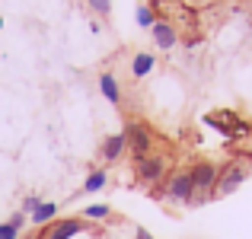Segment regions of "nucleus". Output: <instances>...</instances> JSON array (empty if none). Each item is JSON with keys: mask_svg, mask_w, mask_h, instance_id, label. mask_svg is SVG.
Segmentation results:
<instances>
[{"mask_svg": "<svg viewBox=\"0 0 252 239\" xmlns=\"http://www.w3.org/2000/svg\"><path fill=\"white\" fill-rule=\"evenodd\" d=\"M86 6H90L96 16H109L112 13V0H86Z\"/></svg>", "mask_w": 252, "mask_h": 239, "instance_id": "obj_15", "label": "nucleus"}, {"mask_svg": "<svg viewBox=\"0 0 252 239\" xmlns=\"http://www.w3.org/2000/svg\"><path fill=\"white\" fill-rule=\"evenodd\" d=\"M38 204H42V198H38V195H29V198L23 201V214H26V217H32V214L38 210Z\"/></svg>", "mask_w": 252, "mask_h": 239, "instance_id": "obj_16", "label": "nucleus"}, {"mask_svg": "<svg viewBox=\"0 0 252 239\" xmlns=\"http://www.w3.org/2000/svg\"><path fill=\"white\" fill-rule=\"evenodd\" d=\"M55 217H58V204L55 201H42L38 210L32 214V223H35V227H45V223H55Z\"/></svg>", "mask_w": 252, "mask_h": 239, "instance_id": "obj_11", "label": "nucleus"}, {"mask_svg": "<svg viewBox=\"0 0 252 239\" xmlns=\"http://www.w3.org/2000/svg\"><path fill=\"white\" fill-rule=\"evenodd\" d=\"M10 223H13V227L19 230V233H23V227H26V214H23V210H16V214L10 217Z\"/></svg>", "mask_w": 252, "mask_h": 239, "instance_id": "obj_18", "label": "nucleus"}, {"mask_svg": "<svg viewBox=\"0 0 252 239\" xmlns=\"http://www.w3.org/2000/svg\"><path fill=\"white\" fill-rule=\"evenodd\" d=\"M134 19H137V26H141V29H154V23H157V10L150 3H141L134 10Z\"/></svg>", "mask_w": 252, "mask_h": 239, "instance_id": "obj_13", "label": "nucleus"}, {"mask_svg": "<svg viewBox=\"0 0 252 239\" xmlns=\"http://www.w3.org/2000/svg\"><path fill=\"white\" fill-rule=\"evenodd\" d=\"M109 217H112L109 204H90V208H83V220H109Z\"/></svg>", "mask_w": 252, "mask_h": 239, "instance_id": "obj_14", "label": "nucleus"}, {"mask_svg": "<svg viewBox=\"0 0 252 239\" xmlns=\"http://www.w3.org/2000/svg\"><path fill=\"white\" fill-rule=\"evenodd\" d=\"M125 134H128V153L134 159L154 153V131H150L144 121H128L125 124Z\"/></svg>", "mask_w": 252, "mask_h": 239, "instance_id": "obj_5", "label": "nucleus"}, {"mask_svg": "<svg viewBox=\"0 0 252 239\" xmlns=\"http://www.w3.org/2000/svg\"><path fill=\"white\" fill-rule=\"evenodd\" d=\"M157 67V58L150 55V51H137L134 58H131V77L134 80H144L147 74H154Z\"/></svg>", "mask_w": 252, "mask_h": 239, "instance_id": "obj_9", "label": "nucleus"}, {"mask_svg": "<svg viewBox=\"0 0 252 239\" xmlns=\"http://www.w3.org/2000/svg\"><path fill=\"white\" fill-rule=\"evenodd\" d=\"M150 38H154V45L160 51H172L179 45V29L169 23V19H157L154 29H150Z\"/></svg>", "mask_w": 252, "mask_h": 239, "instance_id": "obj_6", "label": "nucleus"}, {"mask_svg": "<svg viewBox=\"0 0 252 239\" xmlns=\"http://www.w3.org/2000/svg\"><path fill=\"white\" fill-rule=\"evenodd\" d=\"M249 179V166L243 159H230V163L220 166V176H217V188H214V198H227L240 188L243 182Z\"/></svg>", "mask_w": 252, "mask_h": 239, "instance_id": "obj_4", "label": "nucleus"}, {"mask_svg": "<svg viewBox=\"0 0 252 239\" xmlns=\"http://www.w3.org/2000/svg\"><path fill=\"white\" fill-rule=\"evenodd\" d=\"M86 230V220L80 217H67V220H55L48 230H45V239H70L77 233H83Z\"/></svg>", "mask_w": 252, "mask_h": 239, "instance_id": "obj_8", "label": "nucleus"}, {"mask_svg": "<svg viewBox=\"0 0 252 239\" xmlns=\"http://www.w3.org/2000/svg\"><path fill=\"white\" fill-rule=\"evenodd\" d=\"M134 239H154V236H150V233H147V230H144V227H137V233H134Z\"/></svg>", "mask_w": 252, "mask_h": 239, "instance_id": "obj_19", "label": "nucleus"}, {"mask_svg": "<svg viewBox=\"0 0 252 239\" xmlns=\"http://www.w3.org/2000/svg\"><path fill=\"white\" fill-rule=\"evenodd\" d=\"M191 195H195L191 166H179L160 185H154V198L157 201H166V204H191Z\"/></svg>", "mask_w": 252, "mask_h": 239, "instance_id": "obj_1", "label": "nucleus"}, {"mask_svg": "<svg viewBox=\"0 0 252 239\" xmlns=\"http://www.w3.org/2000/svg\"><path fill=\"white\" fill-rule=\"evenodd\" d=\"M125 153H128V134H125V131L109 134V137L102 141V147H99V156H102L105 163H118Z\"/></svg>", "mask_w": 252, "mask_h": 239, "instance_id": "obj_7", "label": "nucleus"}, {"mask_svg": "<svg viewBox=\"0 0 252 239\" xmlns=\"http://www.w3.org/2000/svg\"><path fill=\"white\" fill-rule=\"evenodd\" d=\"M166 176H169V156L166 153H147V156L134 159V179H137V185L154 188V185H160Z\"/></svg>", "mask_w": 252, "mask_h": 239, "instance_id": "obj_3", "label": "nucleus"}, {"mask_svg": "<svg viewBox=\"0 0 252 239\" xmlns=\"http://www.w3.org/2000/svg\"><path fill=\"white\" fill-rule=\"evenodd\" d=\"M105 182H109V172L105 169H93L90 176H86V182H83V191L86 195H96V191L105 188Z\"/></svg>", "mask_w": 252, "mask_h": 239, "instance_id": "obj_12", "label": "nucleus"}, {"mask_svg": "<svg viewBox=\"0 0 252 239\" xmlns=\"http://www.w3.org/2000/svg\"><path fill=\"white\" fill-rule=\"evenodd\" d=\"M189 6H204V3H214V0H185Z\"/></svg>", "mask_w": 252, "mask_h": 239, "instance_id": "obj_20", "label": "nucleus"}, {"mask_svg": "<svg viewBox=\"0 0 252 239\" xmlns=\"http://www.w3.org/2000/svg\"><path fill=\"white\" fill-rule=\"evenodd\" d=\"M0 239H19V230L13 227L10 220H6V223H0Z\"/></svg>", "mask_w": 252, "mask_h": 239, "instance_id": "obj_17", "label": "nucleus"}, {"mask_svg": "<svg viewBox=\"0 0 252 239\" xmlns=\"http://www.w3.org/2000/svg\"><path fill=\"white\" fill-rule=\"evenodd\" d=\"M0 29H3V19H0Z\"/></svg>", "mask_w": 252, "mask_h": 239, "instance_id": "obj_21", "label": "nucleus"}, {"mask_svg": "<svg viewBox=\"0 0 252 239\" xmlns=\"http://www.w3.org/2000/svg\"><path fill=\"white\" fill-rule=\"evenodd\" d=\"M217 176H220V166H217V163H211V159H198V163H191V182H195L191 208H198V204H208V201H214Z\"/></svg>", "mask_w": 252, "mask_h": 239, "instance_id": "obj_2", "label": "nucleus"}, {"mask_svg": "<svg viewBox=\"0 0 252 239\" xmlns=\"http://www.w3.org/2000/svg\"><path fill=\"white\" fill-rule=\"evenodd\" d=\"M99 92H102L112 105H122V86H118L115 74H109V70H105V74H99Z\"/></svg>", "mask_w": 252, "mask_h": 239, "instance_id": "obj_10", "label": "nucleus"}]
</instances>
